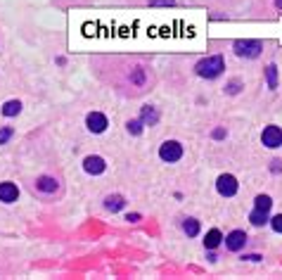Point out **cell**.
I'll return each instance as SVG.
<instances>
[{"label": "cell", "instance_id": "obj_1", "mask_svg": "<svg viewBox=\"0 0 282 280\" xmlns=\"http://www.w3.org/2000/svg\"><path fill=\"white\" fill-rule=\"evenodd\" d=\"M223 69H225V62H223L221 55H211L206 60L197 64V76H202V79H216V76L223 74Z\"/></svg>", "mask_w": 282, "mask_h": 280}, {"label": "cell", "instance_id": "obj_2", "mask_svg": "<svg viewBox=\"0 0 282 280\" xmlns=\"http://www.w3.org/2000/svg\"><path fill=\"white\" fill-rule=\"evenodd\" d=\"M159 157L168 164L178 162L180 157H183V145H180L178 140H166V143L159 147Z\"/></svg>", "mask_w": 282, "mask_h": 280}, {"label": "cell", "instance_id": "obj_3", "mask_svg": "<svg viewBox=\"0 0 282 280\" xmlns=\"http://www.w3.org/2000/svg\"><path fill=\"white\" fill-rule=\"evenodd\" d=\"M261 50H264V45L258 43V41H237V43H235V55L237 57H249V60H254V57L261 55Z\"/></svg>", "mask_w": 282, "mask_h": 280}, {"label": "cell", "instance_id": "obj_4", "mask_svg": "<svg viewBox=\"0 0 282 280\" xmlns=\"http://www.w3.org/2000/svg\"><path fill=\"white\" fill-rule=\"evenodd\" d=\"M237 178L235 176H230V174H223V176H218V183H216V190L223 195V197H233L235 193H237Z\"/></svg>", "mask_w": 282, "mask_h": 280}, {"label": "cell", "instance_id": "obj_5", "mask_svg": "<svg viewBox=\"0 0 282 280\" xmlns=\"http://www.w3.org/2000/svg\"><path fill=\"white\" fill-rule=\"evenodd\" d=\"M261 140H264L266 147H280L282 145V128L280 126H266L264 133H261Z\"/></svg>", "mask_w": 282, "mask_h": 280}, {"label": "cell", "instance_id": "obj_6", "mask_svg": "<svg viewBox=\"0 0 282 280\" xmlns=\"http://www.w3.org/2000/svg\"><path fill=\"white\" fill-rule=\"evenodd\" d=\"M86 124H88V131H92V133H102L107 126H109V121H107V117L104 114H100V112H90L86 117Z\"/></svg>", "mask_w": 282, "mask_h": 280}, {"label": "cell", "instance_id": "obj_7", "mask_svg": "<svg viewBox=\"0 0 282 280\" xmlns=\"http://www.w3.org/2000/svg\"><path fill=\"white\" fill-rule=\"evenodd\" d=\"M17 197H19V188L14 183H10V181L0 183V202L12 204V202H17Z\"/></svg>", "mask_w": 282, "mask_h": 280}, {"label": "cell", "instance_id": "obj_8", "mask_svg": "<svg viewBox=\"0 0 282 280\" xmlns=\"http://www.w3.org/2000/svg\"><path fill=\"white\" fill-rule=\"evenodd\" d=\"M245 245H247V233L245 231H233L225 237V247L230 249V252H239Z\"/></svg>", "mask_w": 282, "mask_h": 280}, {"label": "cell", "instance_id": "obj_9", "mask_svg": "<svg viewBox=\"0 0 282 280\" xmlns=\"http://www.w3.org/2000/svg\"><path fill=\"white\" fill-rule=\"evenodd\" d=\"M83 169H86V174L98 176L107 169V164H104L102 157H86V159H83Z\"/></svg>", "mask_w": 282, "mask_h": 280}, {"label": "cell", "instance_id": "obj_10", "mask_svg": "<svg viewBox=\"0 0 282 280\" xmlns=\"http://www.w3.org/2000/svg\"><path fill=\"white\" fill-rule=\"evenodd\" d=\"M36 188L41 190V193H45V195H50V193H57V181L55 178H50V176H41L36 181Z\"/></svg>", "mask_w": 282, "mask_h": 280}, {"label": "cell", "instance_id": "obj_11", "mask_svg": "<svg viewBox=\"0 0 282 280\" xmlns=\"http://www.w3.org/2000/svg\"><path fill=\"white\" fill-rule=\"evenodd\" d=\"M140 119H142V124L145 126H157V121H159V112L154 109V107H142V114H140Z\"/></svg>", "mask_w": 282, "mask_h": 280}, {"label": "cell", "instance_id": "obj_12", "mask_svg": "<svg viewBox=\"0 0 282 280\" xmlns=\"http://www.w3.org/2000/svg\"><path fill=\"white\" fill-rule=\"evenodd\" d=\"M123 204H126V199L121 195H109V197L104 199V209L107 212H119V209H123Z\"/></svg>", "mask_w": 282, "mask_h": 280}, {"label": "cell", "instance_id": "obj_13", "mask_svg": "<svg viewBox=\"0 0 282 280\" xmlns=\"http://www.w3.org/2000/svg\"><path fill=\"white\" fill-rule=\"evenodd\" d=\"M221 242H223V235H221V231H216V228L214 231H209L206 237H204V247L206 249H216Z\"/></svg>", "mask_w": 282, "mask_h": 280}, {"label": "cell", "instance_id": "obj_14", "mask_svg": "<svg viewBox=\"0 0 282 280\" xmlns=\"http://www.w3.org/2000/svg\"><path fill=\"white\" fill-rule=\"evenodd\" d=\"M183 231H185V235L187 237H197L199 235V221H197V218H185Z\"/></svg>", "mask_w": 282, "mask_h": 280}, {"label": "cell", "instance_id": "obj_15", "mask_svg": "<svg viewBox=\"0 0 282 280\" xmlns=\"http://www.w3.org/2000/svg\"><path fill=\"white\" fill-rule=\"evenodd\" d=\"M19 112H22V102L19 100H7L5 105H3V114L5 117H17Z\"/></svg>", "mask_w": 282, "mask_h": 280}, {"label": "cell", "instance_id": "obj_16", "mask_svg": "<svg viewBox=\"0 0 282 280\" xmlns=\"http://www.w3.org/2000/svg\"><path fill=\"white\" fill-rule=\"evenodd\" d=\"M249 221H252L254 226H264V223H268V212H264V209H256V207H254V212L249 214Z\"/></svg>", "mask_w": 282, "mask_h": 280}, {"label": "cell", "instance_id": "obj_17", "mask_svg": "<svg viewBox=\"0 0 282 280\" xmlns=\"http://www.w3.org/2000/svg\"><path fill=\"white\" fill-rule=\"evenodd\" d=\"M266 79H268V88H277V67L275 64H270L266 69Z\"/></svg>", "mask_w": 282, "mask_h": 280}, {"label": "cell", "instance_id": "obj_18", "mask_svg": "<svg viewBox=\"0 0 282 280\" xmlns=\"http://www.w3.org/2000/svg\"><path fill=\"white\" fill-rule=\"evenodd\" d=\"M254 202H256V209H264V212H270V207H273V199L268 195H258Z\"/></svg>", "mask_w": 282, "mask_h": 280}, {"label": "cell", "instance_id": "obj_19", "mask_svg": "<svg viewBox=\"0 0 282 280\" xmlns=\"http://www.w3.org/2000/svg\"><path fill=\"white\" fill-rule=\"evenodd\" d=\"M126 126H128V133H133V136H140L142 126H145V124H142V119H133V121H128Z\"/></svg>", "mask_w": 282, "mask_h": 280}, {"label": "cell", "instance_id": "obj_20", "mask_svg": "<svg viewBox=\"0 0 282 280\" xmlns=\"http://www.w3.org/2000/svg\"><path fill=\"white\" fill-rule=\"evenodd\" d=\"M12 136H14L12 128H10V126H3V128H0V145H5Z\"/></svg>", "mask_w": 282, "mask_h": 280}, {"label": "cell", "instance_id": "obj_21", "mask_svg": "<svg viewBox=\"0 0 282 280\" xmlns=\"http://www.w3.org/2000/svg\"><path fill=\"white\" fill-rule=\"evenodd\" d=\"M270 226H273L275 233H282V214H277L275 218H270Z\"/></svg>", "mask_w": 282, "mask_h": 280}, {"label": "cell", "instance_id": "obj_22", "mask_svg": "<svg viewBox=\"0 0 282 280\" xmlns=\"http://www.w3.org/2000/svg\"><path fill=\"white\" fill-rule=\"evenodd\" d=\"M149 5H152V7H157V5H166V7H168V5H173V0H149Z\"/></svg>", "mask_w": 282, "mask_h": 280}, {"label": "cell", "instance_id": "obj_23", "mask_svg": "<svg viewBox=\"0 0 282 280\" xmlns=\"http://www.w3.org/2000/svg\"><path fill=\"white\" fill-rule=\"evenodd\" d=\"M239 90V81H230L228 83V93H237Z\"/></svg>", "mask_w": 282, "mask_h": 280}, {"label": "cell", "instance_id": "obj_24", "mask_svg": "<svg viewBox=\"0 0 282 280\" xmlns=\"http://www.w3.org/2000/svg\"><path fill=\"white\" fill-rule=\"evenodd\" d=\"M126 221H130V223H135V221H140V214H128V216H126Z\"/></svg>", "mask_w": 282, "mask_h": 280}, {"label": "cell", "instance_id": "obj_25", "mask_svg": "<svg viewBox=\"0 0 282 280\" xmlns=\"http://www.w3.org/2000/svg\"><path fill=\"white\" fill-rule=\"evenodd\" d=\"M223 136H225V131H223V128H216V131H214V138H223Z\"/></svg>", "mask_w": 282, "mask_h": 280}, {"label": "cell", "instance_id": "obj_26", "mask_svg": "<svg viewBox=\"0 0 282 280\" xmlns=\"http://www.w3.org/2000/svg\"><path fill=\"white\" fill-rule=\"evenodd\" d=\"M280 169H282V162H277L275 159V162H273V171H280Z\"/></svg>", "mask_w": 282, "mask_h": 280}, {"label": "cell", "instance_id": "obj_27", "mask_svg": "<svg viewBox=\"0 0 282 280\" xmlns=\"http://www.w3.org/2000/svg\"><path fill=\"white\" fill-rule=\"evenodd\" d=\"M275 5H277V7H280V10H282V0H275Z\"/></svg>", "mask_w": 282, "mask_h": 280}]
</instances>
